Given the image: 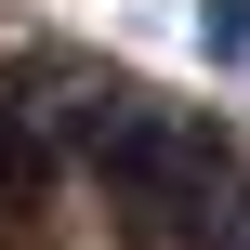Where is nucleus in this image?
<instances>
[{
  "mask_svg": "<svg viewBox=\"0 0 250 250\" xmlns=\"http://www.w3.org/2000/svg\"><path fill=\"white\" fill-rule=\"evenodd\" d=\"M40 185H53V132H40L26 105H0V211H26Z\"/></svg>",
  "mask_w": 250,
  "mask_h": 250,
  "instance_id": "f257e3e1",
  "label": "nucleus"
},
{
  "mask_svg": "<svg viewBox=\"0 0 250 250\" xmlns=\"http://www.w3.org/2000/svg\"><path fill=\"white\" fill-rule=\"evenodd\" d=\"M198 53L211 66H250V0H198Z\"/></svg>",
  "mask_w": 250,
  "mask_h": 250,
  "instance_id": "f03ea898",
  "label": "nucleus"
}]
</instances>
